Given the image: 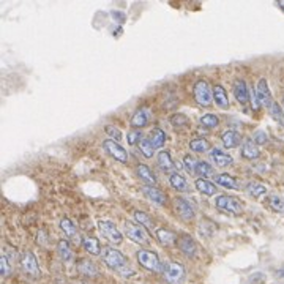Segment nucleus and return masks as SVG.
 <instances>
[{"mask_svg":"<svg viewBox=\"0 0 284 284\" xmlns=\"http://www.w3.org/2000/svg\"><path fill=\"white\" fill-rule=\"evenodd\" d=\"M103 260L109 268L120 272L124 276L133 275V270L130 268L126 258L116 248H110V246L104 248L103 250Z\"/></svg>","mask_w":284,"mask_h":284,"instance_id":"obj_1","label":"nucleus"},{"mask_svg":"<svg viewBox=\"0 0 284 284\" xmlns=\"http://www.w3.org/2000/svg\"><path fill=\"white\" fill-rule=\"evenodd\" d=\"M215 206L216 208L226 212V213H230V215H242L243 212V207H242V202L234 198V196H228V194H222V196H218L215 199Z\"/></svg>","mask_w":284,"mask_h":284,"instance_id":"obj_2","label":"nucleus"},{"mask_svg":"<svg viewBox=\"0 0 284 284\" xmlns=\"http://www.w3.org/2000/svg\"><path fill=\"white\" fill-rule=\"evenodd\" d=\"M194 100L198 101V103L200 106H204V108H208L212 104V101H213V88L208 86L207 80L204 79H199L198 82L194 84Z\"/></svg>","mask_w":284,"mask_h":284,"instance_id":"obj_3","label":"nucleus"},{"mask_svg":"<svg viewBox=\"0 0 284 284\" xmlns=\"http://www.w3.org/2000/svg\"><path fill=\"white\" fill-rule=\"evenodd\" d=\"M138 262L142 267L150 272H161V260L155 251L150 250H139L138 251Z\"/></svg>","mask_w":284,"mask_h":284,"instance_id":"obj_4","label":"nucleus"},{"mask_svg":"<svg viewBox=\"0 0 284 284\" xmlns=\"http://www.w3.org/2000/svg\"><path fill=\"white\" fill-rule=\"evenodd\" d=\"M98 228L101 230V234H103V237H106L110 243H114V245H120V243L124 242V236H122V232L117 229V226L114 224L112 221L100 220L98 221Z\"/></svg>","mask_w":284,"mask_h":284,"instance_id":"obj_5","label":"nucleus"},{"mask_svg":"<svg viewBox=\"0 0 284 284\" xmlns=\"http://www.w3.org/2000/svg\"><path fill=\"white\" fill-rule=\"evenodd\" d=\"M163 275H164L166 282H169V284H182V282H184V280H185L186 272H185V267L182 266V264L170 262V264H168V266H166Z\"/></svg>","mask_w":284,"mask_h":284,"instance_id":"obj_6","label":"nucleus"},{"mask_svg":"<svg viewBox=\"0 0 284 284\" xmlns=\"http://www.w3.org/2000/svg\"><path fill=\"white\" fill-rule=\"evenodd\" d=\"M125 234L128 236V238L138 243V245H148L150 243V238H148V234L146 232V229L139 224H134V222H131V221L125 222Z\"/></svg>","mask_w":284,"mask_h":284,"instance_id":"obj_7","label":"nucleus"},{"mask_svg":"<svg viewBox=\"0 0 284 284\" xmlns=\"http://www.w3.org/2000/svg\"><path fill=\"white\" fill-rule=\"evenodd\" d=\"M19 262H21V267H22V270L27 273V275H32L35 278L42 275V270H40L36 258L34 256L32 251H24L22 254H21V259H19Z\"/></svg>","mask_w":284,"mask_h":284,"instance_id":"obj_8","label":"nucleus"},{"mask_svg":"<svg viewBox=\"0 0 284 284\" xmlns=\"http://www.w3.org/2000/svg\"><path fill=\"white\" fill-rule=\"evenodd\" d=\"M103 147L110 156L116 158L117 161H120V163H126V161H128V152L122 147L118 142H116L112 139H106L103 142Z\"/></svg>","mask_w":284,"mask_h":284,"instance_id":"obj_9","label":"nucleus"},{"mask_svg":"<svg viewBox=\"0 0 284 284\" xmlns=\"http://www.w3.org/2000/svg\"><path fill=\"white\" fill-rule=\"evenodd\" d=\"M232 90H234L236 100L238 101L242 106L248 104V101H250V98H251V92H250L248 84H246L245 79H242V78L236 79V80H234V86H232Z\"/></svg>","mask_w":284,"mask_h":284,"instance_id":"obj_10","label":"nucleus"},{"mask_svg":"<svg viewBox=\"0 0 284 284\" xmlns=\"http://www.w3.org/2000/svg\"><path fill=\"white\" fill-rule=\"evenodd\" d=\"M176 210L178 213V216L182 220H185V221H191V220H194L196 216V212H194V207H192V204L185 199V198H177L176 199Z\"/></svg>","mask_w":284,"mask_h":284,"instance_id":"obj_11","label":"nucleus"},{"mask_svg":"<svg viewBox=\"0 0 284 284\" xmlns=\"http://www.w3.org/2000/svg\"><path fill=\"white\" fill-rule=\"evenodd\" d=\"M210 158L216 168H229V166L234 164V158H232V155L226 154L224 150H221L218 147L210 150Z\"/></svg>","mask_w":284,"mask_h":284,"instance_id":"obj_12","label":"nucleus"},{"mask_svg":"<svg viewBox=\"0 0 284 284\" xmlns=\"http://www.w3.org/2000/svg\"><path fill=\"white\" fill-rule=\"evenodd\" d=\"M256 96H258V101H259L260 106H266L267 109L272 106L273 98H272V92H270L266 79H259L258 87H256Z\"/></svg>","mask_w":284,"mask_h":284,"instance_id":"obj_13","label":"nucleus"},{"mask_svg":"<svg viewBox=\"0 0 284 284\" xmlns=\"http://www.w3.org/2000/svg\"><path fill=\"white\" fill-rule=\"evenodd\" d=\"M142 191H144V196H146L148 200L154 202V204H158V206H166V202H168V196H166L164 192L161 191L160 188L146 185V186H144V190H142Z\"/></svg>","mask_w":284,"mask_h":284,"instance_id":"obj_14","label":"nucleus"},{"mask_svg":"<svg viewBox=\"0 0 284 284\" xmlns=\"http://www.w3.org/2000/svg\"><path fill=\"white\" fill-rule=\"evenodd\" d=\"M221 140H222V144H224V147L236 148V147H238L242 144V134L236 130H228V131L222 133Z\"/></svg>","mask_w":284,"mask_h":284,"instance_id":"obj_15","label":"nucleus"},{"mask_svg":"<svg viewBox=\"0 0 284 284\" xmlns=\"http://www.w3.org/2000/svg\"><path fill=\"white\" fill-rule=\"evenodd\" d=\"M178 246H180L182 252H184L185 256H188V258H194L196 256L198 246H196V242L191 238V236H182Z\"/></svg>","mask_w":284,"mask_h":284,"instance_id":"obj_16","label":"nucleus"},{"mask_svg":"<svg viewBox=\"0 0 284 284\" xmlns=\"http://www.w3.org/2000/svg\"><path fill=\"white\" fill-rule=\"evenodd\" d=\"M150 120V110L147 108H140L133 114L131 118V126L133 128H144Z\"/></svg>","mask_w":284,"mask_h":284,"instance_id":"obj_17","label":"nucleus"},{"mask_svg":"<svg viewBox=\"0 0 284 284\" xmlns=\"http://www.w3.org/2000/svg\"><path fill=\"white\" fill-rule=\"evenodd\" d=\"M213 101L216 103V106H220L221 109H228L229 108V98L228 94L222 86L216 84L213 87Z\"/></svg>","mask_w":284,"mask_h":284,"instance_id":"obj_18","label":"nucleus"},{"mask_svg":"<svg viewBox=\"0 0 284 284\" xmlns=\"http://www.w3.org/2000/svg\"><path fill=\"white\" fill-rule=\"evenodd\" d=\"M138 176H139V178L144 182L146 185H148V186H156V184H158L155 174L150 170V168H148L147 164H139V166H138Z\"/></svg>","mask_w":284,"mask_h":284,"instance_id":"obj_19","label":"nucleus"},{"mask_svg":"<svg viewBox=\"0 0 284 284\" xmlns=\"http://www.w3.org/2000/svg\"><path fill=\"white\" fill-rule=\"evenodd\" d=\"M80 240H82L80 243H82V246L86 248V251L88 252V254H94V256L101 254V245H100L98 238H95L92 236H84Z\"/></svg>","mask_w":284,"mask_h":284,"instance_id":"obj_20","label":"nucleus"},{"mask_svg":"<svg viewBox=\"0 0 284 284\" xmlns=\"http://www.w3.org/2000/svg\"><path fill=\"white\" fill-rule=\"evenodd\" d=\"M260 152H259V147L254 144L252 140H245L242 144V156L246 158V160H256L259 158Z\"/></svg>","mask_w":284,"mask_h":284,"instance_id":"obj_21","label":"nucleus"},{"mask_svg":"<svg viewBox=\"0 0 284 284\" xmlns=\"http://www.w3.org/2000/svg\"><path fill=\"white\" fill-rule=\"evenodd\" d=\"M194 185L198 188L199 192H202V194H206V196H213V194H216V185L215 184H212V182L206 180V178H198L194 182Z\"/></svg>","mask_w":284,"mask_h":284,"instance_id":"obj_22","label":"nucleus"},{"mask_svg":"<svg viewBox=\"0 0 284 284\" xmlns=\"http://www.w3.org/2000/svg\"><path fill=\"white\" fill-rule=\"evenodd\" d=\"M148 139H150L152 146H154L155 148H161L164 146V142H166V133L161 128H155V130L150 131Z\"/></svg>","mask_w":284,"mask_h":284,"instance_id":"obj_23","label":"nucleus"},{"mask_svg":"<svg viewBox=\"0 0 284 284\" xmlns=\"http://www.w3.org/2000/svg\"><path fill=\"white\" fill-rule=\"evenodd\" d=\"M169 182H170V185H172V188L174 190H177V191H188V184H186V178L182 176V174H178V172H172L170 174V177H169Z\"/></svg>","mask_w":284,"mask_h":284,"instance_id":"obj_24","label":"nucleus"},{"mask_svg":"<svg viewBox=\"0 0 284 284\" xmlns=\"http://www.w3.org/2000/svg\"><path fill=\"white\" fill-rule=\"evenodd\" d=\"M246 191H248L250 196H252L254 199H259V198L267 194V186L259 184V182H250V184L246 185Z\"/></svg>","mask_w":284,"mask_h":284,"instance_id":"obj_25","label":"nucleus"},{"mask_svg":"<svg viewBox=\"0 0 284 284\" xmlns=\"http://www.w3.org/2000/svg\"><path fill=\"white\" fill-rule=\"evenodd\" d=\"M60 229H62L64 234L68 237V238H78L79 240V236H78V229L74 226V222L71 221L70 218H64L60 221Z\"/></svg>","mask_w":284,"mask_h":284,"instance_id":"obj_26","label":"nucleus"},{"mask_svg":"<svg viewBox=\"0 0 284 284\" xmlns=\"http://www.w3.org/2000/svg\"><path fill=\"white\" fill-rule=\"evenodd\" d=\"M78 268L86 276H95L96 273H98L96 266H95L92 260H88V259H80L79 264H78Z\"/></svg>","mask_w":284,"mask_h":284,"instance_id":"obj_27","label":"nucleus"},{"mask_svg":"<svg viewBox=\"0 0 284 284\" xmlns=\"http://www.w3.org/2000/svg\"><path fill=\"white\" fill-rule=\"evenodd\" d=\"M158 166L163 169L164 172H170L172 169L176 168L174 161H172V158L169 155V152H166V150L160 152V154H158Z\"/></svg>","mask_w":284,"mask_h":284,"instance_id":"obj_28","label":"nucleus"},{"mask_svg":"<svg viewBox=\"0 0 284 284\" xmlns=\"http://www.w3.org/2000/svg\"><path fill=\"white\" fill-rule=\"evenodd\" d=\"M57 251H58L60 258H62V260H65V262L73 260V258H74V256H73V250H71L70 243H68L66 240H60V242H58Z\"/></svg>","mask_w":284,"mask_h":284,"instance_id":"obj_29","label":"nucleus"},{"mask_svg":"<svg viewBox=\"0 0 284 284\" xmlns=\"http://www.w3.org/2000/svg\"><path fill=\"white\" fill-rule=\"evenodd\" d=\"M267 206L276 213H281V215H284V199L278 194H270L267 198Z\"/></svg>","mask_w":284,"mask_h":284,"instance_id":"obj_30","label":"nucleus"},{"mask_svg":"<svg viewBox=\"0 0 284 284\" xmlns=\"http://www.w3.org/2000/svg\"><path fill=\"white\" fill-rule=\"evenodd\" d=\"M156 238L160 243H163V245H172V243L176 242V234L166 228H161V229H156Z\"/></svg>","mask_w":284,"mask_h":284,"instance_id":"obj_31","label":"nucleus"},{"mask_svg":"<svg viewBox=\"0 0 284 284\" xmlns=\"http://www.w3.org/2000/svg\"><path fill=\"white\" fill-rule=\"evenodd\" d=\"M216 178V184L221 185V186H224L228 190H237L238 188V184H237V180L229 176V174H220L215 177Z\"/></svg>","mask_w":284,"mask_h":284,"instance_id":"obj_32","label":"nucleus"},{"mask_svg":"<svg viewBox=\"0 0 284 284\" xmlns=\"http://www.w3.org/2000/svg\"><path fill=\"white\" fill-rule=\"evenodd\" d=\"M194 172L200 178H207V177H212L213 174H215V169H213V166H210L208 163H206V161H199Z\"/></svg>","mask_w":284,"mask_h":284,"instance_id":"obj_33","label":"nucleus"},{"mask_svg":"<svg viewBox=\"0 0 284 284\" xmlns=\"http://www.w3.org/2000/svg\"><path fill=\"white\" fill-rule=\"evenodd\" d=\"M134 220L138 221V224L142 226L144 229H154V221H152V218L147 215V213L140 212V210H136L134 212Z\"/></svg>","mask_w":284,"mask_h":284,"instance_id":"obj_34","label":"nucleus"},{"mask_svg":"<svg viewBox=\"0 0 284 284\" xmlns=\"http://www.w3.org/2000/svg\"><path fill=\"white\" fill-rule=\"evenodd\" d=\"M139 150H140V154L144 155L146 158H152V156H154V154H155V147L152 146V142H150L148 138L142 139L139 142Z\"/></svg>","mask_w":284,"mask_h":284,"instance_id":"obj_35","label":"nucleus"},{"mask_svg":"<svg viewBox=\"0 0 284 284\" xmlns=\"http://www.w3.org/2000/svg\"><path fill=\"white\" fill-rule=\"evenodd\" d=\"M199 122H200V125H202V126H206V128L212 130V128H216V126H218L220 118H218L216 114H206V116H202V117H200Z\"/></svg>","mask_w":284,"mask_h":284,"instance_id":"obj_36","label":"nucleus"},{"mask_svg":"<svg viewBox=\"0 0 284 284\" xmlns=\"http://www.w3.org/2000/svg\"><path fill=\"white\" fill-rule=\"evenodd\" d=\"M190 148L192 152H207L210 148V142L207 139H192L190 142Z\"/></svg>","mask_w":284,"mask_h":284,"instance_id":"obj_37","label":"nucleus"},{"mask_svg":"<svg viewBox=\"0 0 284 284\" xmlns=\"http://www.w3.org/2000/svg\"><path fill=\"white\" fill-rule=\"evenodd\" d=\"M268 112H270V116L275 118L280 125H282L284 126V112H282V109L280 108V104L278 103H275V101H273L272 103V106L268 108Z\"/></svg>","mask_w":284,"mask_h":284,"instance_id":"obj_38","label":"nucleus"},{"mask_svg":"<svg viewBox=\"0 0 284 284\" xmlns=\"http://www.w3.org/2000/svg\"><path fill=\"white\" fill-rule=\"evenodd\" d=\"M104 131H106V134L112 139V140H116V142H118V140H122V131L118 130V128H116V126H112V125H108L106 128H104Z\"/></svg>","mask_w":284,"mask_h":284,"instance_id":"obj_39","label":"nucleus"},{"mask_svg":"<svg viewBox=\"0 0 284 284\" xmlns=\"http://www.w3.org/2000/svg\"><path fill=\"white\" fill-rule=\"evenodd\" d=\"M140 140H142V134H140L139 130H131L126 134V142L130 146H134L136 142H140Z\"/></svg>","mask_w":284,"mask_h":284,"instance_id":"obj_40","label":"nucleus"},{"mask_svg":"<svg viewBox=\"0 0 284 284\" xmlns=\"http://www.w3.org/2000/svg\"><path fill=\"white\" fill-rule=\"evenodd\" d=\"M0 272H2V276L10 275V260L6 254H2V258H0Z\"/></svg>","mask_w":284,"mask_h":284,"instance_id":"obj_41","label":"nucleus"},{"mask_svg":"<svg viewBox=\"0 0 284 284\" xmlns=\"http://www.w3.org/2000/svg\"><path fill=\"white\" fill-rule=\"evenodd\" d=\"M267 140H268V136L266 131H262V130H258L256 133H254V144H267Z\"/></svg>","mask_w":284,"mask_h":284,"instance_id":"obj_42","label":"nucleus"},{"mask_svg":"<svg viewBox=\"0 0 284 284\" xmlns=\"http://www.w3.org/2000/svg\"><path fill=\"white\" fill-rule=\"evenodd\" d=\"M184 161H185V166L188 168L190 172H194V169H196V166H198V163H199V161H198L196 158H192L191 155H186V156L184 158Z\"/></svg>","mask_w":284,"mask_h":284,"instance_id":"obj_43","label":"nucleus"},{"mask_svg":"<svg viewBox=\"0 0 284 284\" xmlns=\"http://www.w3.org/2000/svg\"><path fill=\"white\" fill-rule=\"evenodd\" d=\"M170 122H172V125L182 126V125H185V124H186V117H185L184 114H176V116H172V117H170Z\"/></svg>","mask_w":284,"mask_h":284,"instance_id":"obj_44","label":"nucleus"},{"mask_svg":"<svg viewBox=\"0 0 284 284\" xmlns=\"http://www.w3.org/2000/svg\"><path fill=\"white\" fill-rule=\"evenodd\" d=\"M278 6L282 10V12H284V0H280V2H278Z\"/></svg>","mask_w":284,"mask_h":284,"instance_id":"obj_45","label":"nucleus"},{"mask_svg":"<svg viewBox=\"0 0 284 284\" xmlns=\"http://www.w3.org/2000/svg\"><path fill=\"white\" fill-rule=\"evenodd\" d=\"M280 276H284V270H281V272H280Z\"/></svg>","mask_w":284,"mask_h":284,"instance_id":"obj_46","label":"nucleus"},{"mask_svg":"<svg viewBox=\"0 0 284 284\" xmlns=\"http://www.w3.org/2000/svg\"><path fill=\"white\" fill-rule=\"evenodd\" d=\"M282 103H284V96H282Z\"/></svg>","mask_w":284,"mask_h":284,"instance_id":"obj_47","label":"nucleus"}]
</instances>
